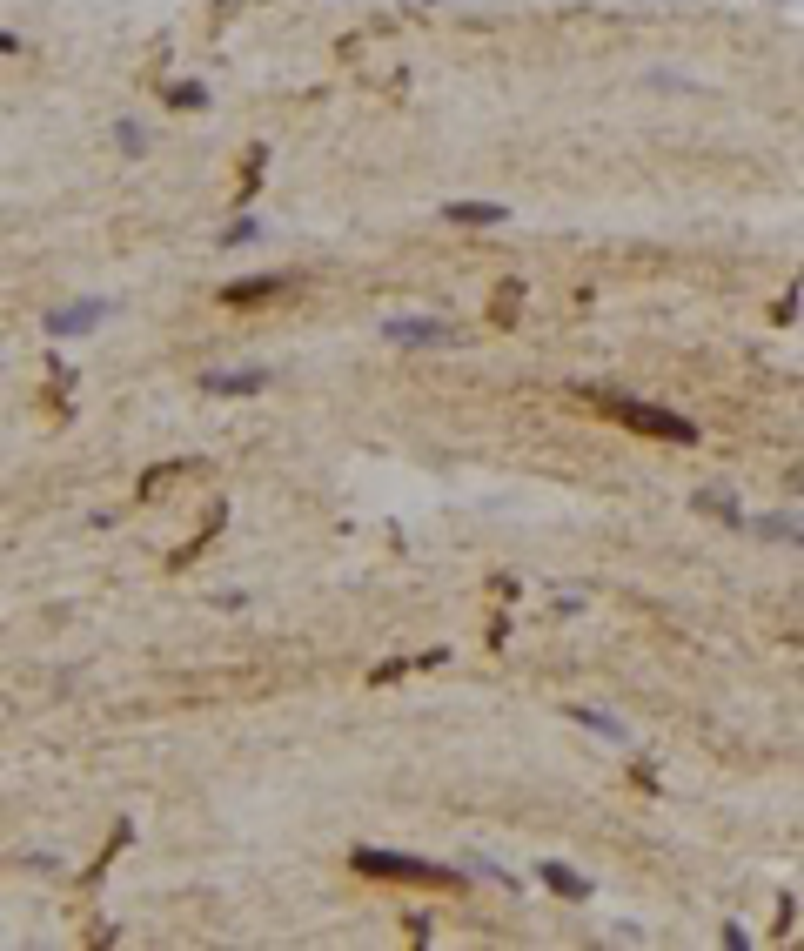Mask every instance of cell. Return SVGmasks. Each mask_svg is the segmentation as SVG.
I'll list each match as a JSON object with an SVG mask.
<instances>
[{
	"instance_id": "1",
	"label": "cell",
	"mask_w": 804,
	"mask_h": 951,
	"mask_svg": "<svg viewBox=\"0 0 804 951\" xmlns=\"http://www.w3.org/2000/svg\"><path fill=\"white\" fill-rule=\"evenodd\" d=\"M597 402L624 422L630 436H650V443H697V422L677 416V409H657V402H637V396H610V389H597Z\"/></svg>"
},
{
	"instance_id": "2",
	"label": "cell",
	"mask_w": 804,
	"mask_h": 951,
	"mask_svg": "<svg viewBox=\"0 0 804 951\" xmlns=\"http://www.w3.org/2000/svg\"><path fill=\"white\" fill-rule=\"evenodd\" d=\"M362 878H402V885H463V871L449 864H429V858H409V851H376V844H356L349 851Z\"/></svg>"
},
{
	"instance_id": "3",
	"label": "cell",
	"mask_w": 804,
	"mask_h": 951,
	"mask_svg": "<svg viewBox=\"0 0 804 951\" xmlns=\"http://www.w3.org/2000/svg\"><path fill=\"white\" fill-rule=\"evenodd\" d=\"M382 335H389L396 349H456V342H463V329H456V322H436V315H396Z\"/></svg>"
},
{
	"instance_id": "4",
	"label": "cell",
	"mask_w": 804,
	"mask_h": 951,
	"mask_svg": "<svg viewBox=\"0 0 804 951\" xmlns=\"http://www.w3.org/2000/svg\"><path fill=\"white\" fill-rule=\"evenodd\" d=\"M295 275H255V282H228L222 302L228 309H262V302H275V295H289Z\"/></svg>"
},
{
	"instance_id": "5",
	"label": "cell",
	"mask_w": 804,
	"mask_h": 951,
	"mask_svg": "<svg viewBox=\"0 0 804 951\" xmlns=\"http://www.w3.org/2000/svg\"><path fill=\"white\" fill-rule=\"evenodd\" d=\"M101 315H114V302H101V295H88V302H67V309L47 315V335H81V329H94Z\"/></svg>"
},
{
	"instance_id": "6",
	"label": "cell",
	"mask_w": 804,
	"mask_h": 951,
	"mask_svg": "<svg viewBox=\"0 0 804 951\" xmlns=\"http://www.w3.org/2000/svg\"><path fill=\"white\" fill-rule=\"evenodd\" d=\"M443 222H456V228H496V222H510V208H503V201H443Z\"/></svg>"
},
{
	"instance_id": "7",
	"label": "cell",
	"mask_w": 804,
	"mask_h": 951,
	"mask_svg": "<svg viewBox=\"0 0 804 951\" xmlns=\"http://www.w3.org/2000/svg\"><path fill=\"white\" fill-rule=\"evenodd\" d=\"M262 369H242V376H235V369H208V376H201V389H208V396H255V389H262Z\"/></svg>"
},
{
	"instance_id": "8",
	"label": "cell",
	"mask_w": 804,
	"mask_h": 951,
	"mask_svg": "<svg viewBox=\"0 0 804 951\" xmlns=\"http://www.w3.org/2000/svg\"><path fill=\"white\" fill-rule=\"evenodd\" d=\"M222 523H228V503H208V523H201V536H195V543H188V550H175V556H168V563H175V570H181L188 556H201V550H208V543H215V530H222Z\"/></svg>"
},
{
	"instance_id": "9",
	"label": "cell",
	"mask_w": 804,
	"mask_h": 951,
	"mask_svg": "<svg viewBox=\"0 0 804 951\" xmlns=\"http://www.w3.org/2000/svg\"><path fill=\"white\" fill-rule=\"evenodd\" d=\"M751 530H758V536H778V543H804V516H758Z\"/></svg>"
},
{
	"instance_id": "10",
	"label": "cell",
	"mask_w": 804,
	"mask_h": 951,
	"mask_svg": "<svg viewBox=\"0 0 804 951\" xmlns=\"http://www.w3.org/2000/svg\"><path fill=\"white\" fill-rule=\"evenodd\" d=\"M543 885H550V891H563V898H590V878L563 871V864H543Z\"/></svg>"
},
{
	"instance_id": "11",
	"label": "cell",
	"mask_w": 804,
	"mask_h": 951,
	"mask_svg": "<svg viewBox=\"0 0 804 951\" xmlns=\"http://www.w3.org/2000/svg\"><path fill=\"white\" fill-rule=\"evenodd\" d=\"M161 101H168V108H208V88H201V81H168Z\"/></svg>"
},
{
	"instance_id": "12",
	"label": "cell",
	"mask_w": 804,
	"mask_h": 951,
	"mask_svg": "<svg viewBox=\"0 0 804 951\" xmlns=\"http://www.w3.org/2000/svg\"><path fill=\"white\" fill-rule=\"evenodd\" d=\"M570 717H577L583 730H597V737H610V744H630V730L617 724V717H597V710H570Z\"/></svg>"
},
{
	"instance_id": "13",
	"label": "cell",
	"mask_w": 804,
	"mask_h": 951,
	"mask_svg": "<svg viewBox=\"0 0 804 951\" xmlns=\"http://www.w3.org/2000/svg\"><path fill=\"white\" fill-rule=\"evenodd\" d=\"M188 469H195V463H155L148 476H141V489H134V496H155V489L168 483V476H188Z\"/></svg>"
},
{
	"instance_id": "14",
	"label": "cell",
	"mask_w": 804,
	"mask_h": 951,
	"mask_svg": "<svg viewBox=\"0 0 804 951\" xmlns=\"http://www.w3.org/2000/svg\"><path fill=\"white\" fill-rule=\"evenodd\" d=\"M262 155H268V148L255 141V148H248V161H242V201L255 195V181H262Z\"/></svg>"
},
{
	"instance_id": "15",
	"label": "cell",
	"mask_w": 804,
	"mask_h": 951,
	"mask_svg": "<svg viewBox=\"0 0 804 951\" xmlns=\"http://www.w3.org/2000/svg\"><path fill=\"white\" fill-rule=\"evenodd\" d=\"M114 141H121L128 155H141V148H148V128H134V121H121V128H114Z\"/></svg>"
},
{
	"instance_id": "16",
	"label": "cell",
	"mask_w": 804,
	"mask_h": 951,
	"mask_svg": "<svg viewBox=\"0 0 804 951\" xmlns=\"http://www.w3.org/2000/svg\"><path fill=\"white\" fill-rule=\"evenodd\" d=\"M255 235H262V222H248V215H242V222L222 235V248H242V242H255Z\"/></svg>"
},
{
	"instance_id": "17",
	"label": "cell",
	"mask_w": 804,
	"mask_h": 951,
	"mask_svg": "<svg viewBox=\"0 0 804 951\" xmlns=\"http://www.w3.org/2000/svg\"><path fill=\"white\" fill-rule=\"evenodd\" d=\"M697 503L711 509V516H724V523H737V503H731V496H697Z\"/></svg>"
},
{
	"instance_id": "18",
	"label": "cell",
	"mask_w": 804,
	"mask_h": 951,
	"mask_svg": "<svg viewBox=\"0 0 804 951\" xmlns=\"http://www.w3.org/2000/svg\"><path fill=\"white\" fill-rule=\"evenodd\" d=\"M14 54H27V41H21V34H7V27H0V61H14Z\"/></svg>"
}]
</instances>
